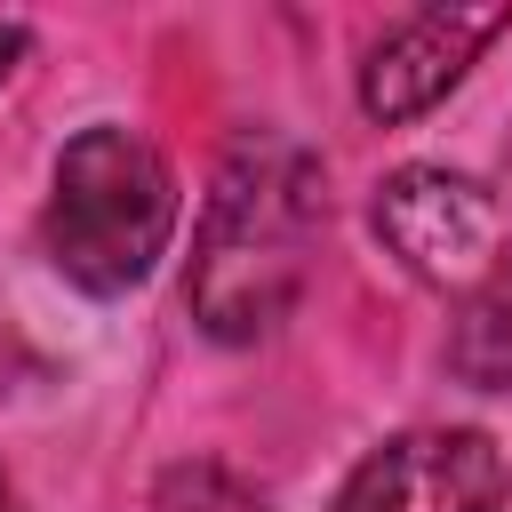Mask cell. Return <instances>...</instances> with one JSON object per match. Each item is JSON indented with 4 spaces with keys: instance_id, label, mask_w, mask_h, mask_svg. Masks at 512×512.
<instances>
[{
    "instance_id": "6da1fadb",
    "label": "cell",
    "mask_w": 512,
    "mask_h": 512,
    "mask_svg": "<svg viewBox=\"0 0 512 512\" xmlns=\"http://www.w3.org/2000/svg\"><path fill=\"white\" fill-rule=\"evenodd\" d=\"M328 216V184L320 160L288 136H248L200 216V248H192V280L184 304L216 344H256L288 320V304L304 296V264H312V232Z\"/></svg>"
},
{
    "instance_id": "7a4b0ae2",
    "label": "cell",
    "mask_w": 512,
    "mask_h": 512,
    "mask_svg": "<svg viewBox=\"0 0 512 512\" xmlns=\"http://www.w3.org/2000/svg\"><path fill=\"white\" fill-rule=\"evenodd\" d=\"M176 232V176L136 128H80L56 152V192L40 208V240L56 272L88 296L136 288Z\"/></svg>"
},
{
    "instance_id": "3957f363",
    "label": "cell",
    "mask_w": 512,
    "mask_h": 512,
    "mask_svg": "<svg viewBox=\"0 0 512 512\" xmlns=\"http://www.w3.org/2000/svg\"><path fill=\"white\" fill-rule=\"evenodd\" d=\"M376 232L424 288H480L504 264V200L456 168H392L376 184Z\"/></svg>"
},
{
    "instance_id": "277c9868",
    "label": "cell",
    "mask_w": 512,
    "mask_h": 512,
    "mask_svg": "<svg viewBox=\"0 0 512 512\" xmlns=\"http://www.w3.org/2000/svg\"><path fill=\"white\" fill-rule=\"evenodd\" d=\"M336 512H504V448L472 424H424L360 456Z\"/></svg>"
},
{
    "instance_id": "5b68a950",
    "label": "cell",
    "mask_w": 512,
    "mask_h": 512,
    "mask_svg": "<svg viewBox=\"0 0 512 512\" xmlns=\"http://www.w3.org/2000/svg\"><path fill=\"white\" fill-rule=\"evenodd\" d=\"M504 24H512V8H416V16H400L360 64V112L384 128L424 120Z\"/></svg>"
},
{
    "instance_id": "8992f818",
    "label": "cell",
    "mask_w": 512,
    "mask_h": 512,
    "mask_svg": "<svg viewBox=\"0 0 512 512\" xmlns=\"http://www.w3.org/2000/svg\"><path fill=\"white\" fill-rule=\"evenodd\" d=\"M448 368L480 392H512V296H472L456 336H448Z\"/></svg>"
},
{
    "instance_id": "52a82bcc",
    "label": "cell",
    "mask_w": 512,
    "mask_h": 512,
    "mask_svg": "<svg viewBox=\"0 0 512 512\" xmlns=\"http://www.w3.org/2000/svg\"><path fill=\"white\" fill-rule=\"evenodd\" d=\"M152 512H264V504H256V488H248L232 464L192 456V464H168V480H160Z\"/></svg>"
},
{
    "instance_id": "ba28073f",
    "label": "cell",
    "mask_w": 512,
    "mask_h": 512,
    "mask_svg": "<svg viewBox=\"0 0 512 512\" xmlns=\"http://www.w3.org/2000/svg\"><path fill=\"white\" fill-rule=\"evenodd\" d=\"M16 56H24V24H0V80L16 72Z\"/></svg>"
},
{
    "instance_id": "9c48e42d",
    "label": "cell",
    "mask_w": 512,
    "mask_h": 512,
    "mask_svg": "<svg viewBox=\"0 0 512 512\" xmlns=\"http://www.w3.org/2000/svg\"><path fill=\"white\" fill-rule=\"evenodd\" d=\"M0 512H16V504H8V496H0Z\"/></svg>"
},
{
    "instance_id": "30bf717a",
    "label": "cell",
    "mask_w": 512,
    "mask_h": 512,
    "mask_svg": "<svg viewBox=\"0 0 512 512\" xmlns=\"http://www.w3.org/2000/svg\"><path fill=\"white\" fill-rule=\"evenodd\" d=\"M504 184H512V176H504Z\"/></svg>"
}]
</instances>
